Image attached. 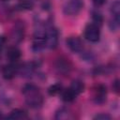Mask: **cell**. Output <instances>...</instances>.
<instances>
[{
  "instance_id": "6da1fadb",
  "label": "cell",
  "mask_w": 120,
  "mask_h": 120,
  "mask_svg": "<svg viewBox=\"0 0 120 120\" xmlns=\"http://www.w3.org/2000/svg\"><path fill=\"white\" fill-rule=\"evenodd\" d=\"M22 93L24 96V99L26 104L31 108H38L40 107L43 103V97L39 91V88L35 84H25L22 89Z\"/></svg>"
},
{
  "instance_id": "7a4b0ae2",
  "label": "cell",
  "mask_w": 120,
  "mask_h": 120,
  "mask_svg": "<svg viewBox=\"0 0 120 120\" xmlns=\"http://www.w3.org/2000/svg\"><path fill=\"white\" fill-rule=\"evenodd\" d=\"M82 0H68L64 6V13L68 16L77 15L82 8Z\"/></svg>"
},
{
  "instance_id": "3957f363",
  "label": "cell",
  "mask_w": 120,
  "mask_h": 120,
  "mask_svg": "<svg viewBox=\"0 0 120 120\" xmlns=\"http://www.w3.org/2000/svg\"><path fill=\"white\" fill-rule=\"evenodd\" d=\"M84 38L90 42H98L100 38V31L96 23H89L84 29Z\"/></svg>"
},
{
  "instance_id": "277c9868",
  "label": "cell",
  "mask_w": 120,
  "mask_h": 120,
  "mask_svg": "<svg viewBox=\"0 0 120 120\" xmlns=\"http://www.w3.org/2000/svg\"><path fill=\"white\" fill-rule=\"evenodd\" d=\"M46 36V47L54 49L58 44V31L54 27H50L45 31Z\"/></svg>"
},
{
  "instance_id": "5b68a950",
  "label": "cell",
  "mask_w": 120,
  "mask_h": 120,
  "mask_svg": "<svg viewBox=\"0 0 120 120\" xmlns=\"http://www.w3.org/2000/svg\"><path fill=\"white\" fill-rule=\"evenodd\" d=\"M46 47V36L45 31H38L36 32L33 42H32V49L35 52H39Z\"/></svg>"
},
{
  "instance_id": "8992f818",
  "label": "cell",
  "mask_w": 120,
  "mask_h": 120,
  "mask_svg": "<svg viewBox=\"0 0 120 120\" xmlns=\"http://www.w3.org/2000/svg\"><path fill=\"white\" fill-rule=\"evenodd\" d=\"M24 33H25V27L22 22H17L11 31V38L14 42L19 43L21 42L23 38H24Z\"/></svg>"
},
{
  "instance_id": "52a82bcc",
  "label": "cell",
  "mask_w": 120,
  "mask_h": 120,
  "mask_svg": "<svg viewBox=\"0 0 120 120\" xmlns=\"http://www.w3.org/2000/svg\"><path fill=\"white\" fill-rule=\"evenodd\" d=\"M93 99L97 104H101L106 100L107 91L106 87L102 84H98L93 89Z\"/></svg>"
},
{
  "instance_id": "ba28073f",
  "label": "cell",
  "mask_w": 120,
  "mask_h": 120,
  "mask_svg": "<svg viewBox=\"0 0 120 120\" xmlns=\"http://www.w3.org/2000/svg\"><path fill=\"white\" fill-rule=\"evenodd\" d=\"M66 43L68 49L73 52H80L83 49V43L82 39L78 37H69L67 39Z\"/></svg>"
},
{
  "instance_id": "9c48e42d",
  "label": "cell",
  "mask_w": 120,
  "mask_h": 120,
  "mask_svg": "<svg viewBox=\"0 0 120 120\" xmlns=\"http://www.w3.org/2000/svg\"><path fill=\"white\" fill-rule=\"evenodd\" d=\"M55 68L62 75H67L71 70V65L66 58H59L55 62Z\"/></svg>"
},
{
  "instance_id": "30bf717a",
  "label": "cell",
  "mask_w": 120,
  "mask_h": 120,
  "mask_svg": "<svg viewBox=\"0 0 120 120\" xmlns=\"http://www.w3.org/2000/svg\"><path fill=\"white\" fill-rule=\"evenodd\" d=\"M19 71V68L13 64V62H10V64L6 65L2 69V75L6 80H11L13 79L16 74Z\"/></svg>"
},
{
  "instance_id": "8fae6325",
  "label": "cell",
  "mask_w": 120,
  "mask_h": 120,
  "mask_svg": "<svg viewBox=\"0 0 120 120\" xmlns=\"http://www.w3.org/2000/svg\"><path fill=\"white\" fill-rule=\"evenodd\" d=\"M21 57V51L15 47V46H11L7 50V58L10 61V62H16L20 59Z\"/></svg>"
},
{
  "instance_id": "7c38bea8",
  "label": "cell",
  "mask_w": 120,
  "mask_h": 120,
  "mask_svg": "<svg viewBox=\"0 0 120 120\" xmlns=\"http://www.w3.org/2000/svg\"><path fill=\"white\" fill-rule=\"evenodd\" d=\"M8 118L13 119V120H25V119H28V114L23 110L15 109L10 112V113L8 115Z\"/></svg>"
},
{
  "instance_id": "4fadbf2b",
  "label": "cell",
  "mask_w": 120,
  "mask_h": 120,
  "mask_svg": "<svg viewBox=\"0 0 120 120\" xmlns=\"http://www.w3.org/2000/svg\"><path fill=\"white\" fill-rule=\"evenodd\" d=\"M54 118L56 120H68V119H72L73 115H72V112H70L69 109L61 108L55 112Z\"/></svg>"
},
{
  "instance_id": "5bb4252c",
  "label": "cell",
  "mask_w": 120,
  "mask_h": 120,
  "mask_svg": "<svg viewBox=\"0 0 120 120\" xmlns=\"http://www.w3.org/2000/svg\"><path fill=\"white\" fill-rule=\"evenodd\" d=\"M75 95H76V97L77 96H79L81 93H82L83 92V90H84V83L82 82V81H80V80H74V81H72V82H71V84H70V86L68 87Z\"/></svg>"
},
{
  "instance_id": "9a60e30c",
  "label": "cell",
  "mask_w": 120,
  "mask_h": 120,
  "mask_svg": "<svg viewBox=\"0 0 120 120\" xmlns=\"http://www.w3.org/2000/svg\"><path fill=\"white\" fill-rule=\"evenodd\" d=\"M35 68L36 67H35L34 63H26V64L22 65L21 68H19V71L18 72H21V74L22 76H24V77H28L34 72Z\"/></svg>"
},
{
  "instance_id": "2e32d148",
  "label": "cell",
  "mask_w": 120,
  "mask_h": 120,
  "mask_svg": "<svg viewBox=\"0 0 120 120\" xmlns=\"http://www.w3.org/2000/svg\"><path fill=\"white\" fill-rule=\"evenodd\" d=\"M76 98V95L69 89H66L62 92V99L66 102H71Z\"/></svg>"
},
{
  "instance_id": "e0dca14e",
  "label": "cell",
  "mask_w": 120,
  "mask_h": 120,
  "mask_svg": "<svg viewBox=\"0 0 120 120\" xmlns=\"http://www.w3.org/2000/svg\"><path fill=\"white\" fill-rule=\"evenodd\" d=\"M62 91V85L60 83H54L52 85L50 86L48 92L51 96H54V95H57L58 93H60Z\"/></svg>"
},
{
  "instance_id": "ac0fdd59",
  "label": "cell",
  "mask_w": 120,
  "mask_h": 120,
  "mask_svg": "<svg viewBox=\"0 0 120 120\" xmlns=\"http://www.w3.org/2000/svg\"><path fill=\"white\" fill-rule=\"evenodd\" d=\"M20 6L25 9H31L34 6L33 0H20Z\"/></svg>"
},
{
  "instance_id": "d6986e66",
  "label": "cell",
  "mask_w": 120,
  "mask_h": 120,
  "mask_svg": "<svg viewBox=\"0 0 120 120\" xmlns=\"http://www.w3.org/2000/svg\"><path fill=\"white\" fill-rule=\"evenodd\" d=\"M94 119H97V120H111L112 117L107 114V113H99V114H97Z\"/></svg>"
},
{
  "instance_id": "ffe728a7",
  "label": "cell",
  "mask_w": 120,
  "mask_h": 120,
  "mask_svg": "<svg viewBox=\"0 0 120 120\" xmlns=\"http://www.w3.org/2000/svg\"><path fill=\"white\" fill-rule=\"evenodd\" d=\"M93 19H94V21L95 22H102V17H101V15L99 14V13H93Z\"/></svg>"
},
{
  "instance_id": "44dd1931",
  "label": "cell",
  "mask_w": 120,
  "mask_h": 120,
  "mask_svg": "<svg viewBox=\"0 0 120 120\" xmlns=\"http://www.w3.org/2000/svg\"><path fill=\"white\" fill-rule=\"evenodd\" d=\"M112 88L116 93L119 92V80H115L114 81V82L112 83Z\"/></svg>"
},
{
  "instance_id": "7402d4cb",
  "label": "cell",
  "mask_w": 120,
  "mask_h": 120,
  "mask_svg": "<svg viewBox=\"0 0 120 120\" xmlns=\"http://www.w3.org/2000/svg\"><path fill=\"white\" fill-rule=\"evenodd\" d=\"M92 1L96 6H102L106 3L107 0H92Z\"/></svg>"
},
{
  "instance_id": "603a6c76",
  "label": "cell",
  "mask_w": 120,
  "mask_h": 120,
  "mask_svg": "<svg viewBox=\"0 0 120 120\" xmlns=\"http://www.w3.org/2000/svg\"><path fill=\"white\" fill-rule=\"evenodd\" d=\"M0 1H8V0H0Z\"/></svg>"
}]
</instances>
